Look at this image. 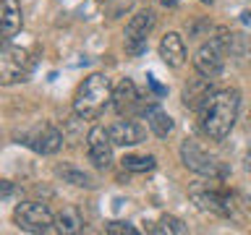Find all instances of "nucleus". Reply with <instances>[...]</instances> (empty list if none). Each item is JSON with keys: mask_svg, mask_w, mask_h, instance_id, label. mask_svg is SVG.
<instances>
[{"mask_svg": "<svg viewBox=\"0 0 251 235\" xmlns=\"http://www.w3.org/2000/svg\"><path fill=\"white\" fill-rule=\"evenodd\" d=\"M178 154H180L183 167L196 172V175L209 178V180H225L227 178V167H225V164L220 162L217 157H212L207 149H201L194 139H186L183 144H180Z\"/></svg>", "mask_w": 251, "mask_h": 235, "instance_id": "obj_3", "label": "nucleus"}, {"mask_svg": "<svg viewBox=\"0 0 251 235\" xmlns=\"http://www.w3.org/2000/svg\"><path fill=\"white\" fill-rule=\"evenodd\" d=\"M152 233H157V235H186L188 227H186L183 219H178V217H173V214H165L160 222L152 227Z\"/></svg>", "mask_w": 251, "mask_h": 235, "instance_id": "obj_20", "label": "nucleus"}, {"mask_svg": "<svg viewBox=\"0 0 251 235\" xmlns=\"http://www.w3.org/2000/svg\"><path fill=\"white\" fill-rule=\"evenodd\" d=\"M21 24H24L21 3L19 0H3V5H0V34H3V42H11L19 34Z\"/></svg>", "mask_w": 251, "mask_h": 235, "instance_id": "obj_13", "label": "nucleus"}, {"mask_svg": "<svg viewBox=\"0 0 251 235\" xmlns=\"http://www.w3.org/2000/svg\"><path fill=\"white\" fill-rule=\"evenodd\" d=\"M13 219L24 233H52L55 230V214L42 201H21L13 209Z\"/></svg>", "mask_w": 251, "mask_h": 235, "instance_id": "obj_4", "label": "nucleus"}, {"mask_svg": "<svg viewBox=\"0 0 251 235\" xmlns=\"http://www.w3.org/2000/svg\"><path fill=\"white\" fill-rule=\"evenodd\" d=\"M246 170L251 172V149H249V154H246Z\"/></svg>", "mask_w": 251, "mask_h": 235, "instance_id": "obj_26", "label": "nucleus"}, {"mask_svg": "<svg viewBox=\"0 0 251 235\" xmlns=\"http://www.w3.org/2000/svg\"><path fill=\"white\" fill-rule=\"evenodd\" d=\"M141 107V97H139V89L131 78H121L115 86H113V110L121 118H133Z\"/></svg>", "mask_w": 251, "mask_h": 235, "instance_id": "obj_11", "label": "nucleus"}, {"mask_svg": "<svg viewBox=\"0 0 251 235\" xmlns=\"http://www.w3.org/2000/svg\"><path fill=\"white\" fill-rule=\"evenodd\" d=\"M215 92H217L215 78H207V76L199 73V78H191V81L183 86V105L188 110H196V113H199L204 107V102H207Z\"/></svg>", "mask_w": 251, "mask_h": 235, "instance_id": "obj_12", "label": "nucleus"}, {"mask_svg": "<svg viewBox=\"0 0 251 235\" xmlns=\"http://www.w3.org/2000/svg\"><path fill=\"white\" fill-rule=\"evenodd\" d=\"M243 21H246V24H251V13H249V11L243 13Z\"/></svg>", "mask_w": 251, "mask_h": 235, "instance_id": "obj_27", "label": "nucleus"}, {"mask_svg": "<svg viewBox=\"0 0 251 235\" xmlns=\"http://www.w3.org/2000/svg\"><path fill=\"white\" fill-rule=\"evenodd\" d=\"M100 3L107 8L110 19H118V16H123L126 11H131L133 0H100Z\"/></svg>", "mask_w": 251, "mask_h": 235, "instance_id": "obj_21", "label": "nucleus"}, {"mask_svg": "<svg viewBox=\"0 0 251 235\" xmlns=\"http://www.w3.org/2000/svg\"><path fill=\"white\" fill-rule=\"evenodd\" d=\"M55 175H58L63 183H68V186H76V188H94L97 186V180H94L86 170L81 167H76V164H58L55 167Z\"/></svg>", "mask_w": 251, "mask_h": 235, "instance_id": "obj_17", "label": "nucleus"}, {"mask_svg": "<svg viewBox=\"0 0 251 235\" xmlns=\"http://www.w3.org/2000/svg\"><path fill=\"white\" fill-rule=\"evenodd\" d=\"M154 24H157V13L152 8H144V11H139L136 16H131V21L126 24V31H123L126 50L131 55H141L147 50V39L152 34Z\"/></svg>", "mask_w": 251, "mask_h": 235, "instance_id": "obj_6", "label": "nucleus"}, {"mask_svg": "<svg viewBox=\"0 0 251 235\" xmlns=\"http://www.w3.org/2000/svg\"><path fill=\"white\" fill-rule=\"evenodd\" d=\"M110 136H113L115 146H136L144 141V128L139 123H133L131 118H123L110 125Z\"/></svg>", "mask_w": 251, "mask_h": 235, "instance_id": "obj_15", "label": "nucleus"}, {"mask_svg": "<svg viewBox=\"0 0 251 235\" xmlns=\"http://www.w3.org/2000/svg\"><path fill=\"white\" fill-rule=\"evenodd\" d=\"M29 73H31V58L26 55V50L5 42L3 52H0V84L11 86L19 81H26Z\"/></svg>", "mask_w": 251, "mask_h": 235, "instance_id": "obj_5", "label": "nucleus"}, {"mask_svg": "<svg viewBox=\"0 0 251 235\" xmlns=\"http://www.w3.org/2000/svg\"><path fill=\"white\" fill-rule=\"evenodd\" d=\"M160 3H162L165 8H173V5H176V3H178V0H160Z\"/></svg>", "mask_w": 251, "mask_h": 235, "instance_id": "obj_25", "label": "nucleus"}, {"mask_svg": "<svg viewBox=\"0 0 251 235\" xmlns=\"http://www.w3.org/2000/svg\"><path fill=\"white\" fill-rule=\"evenodd\" d=\"M123 170H128V172H149V170H154L157 167V160L152 154H126L123 160Z\"/></svg>", "mask_w": 251, "mask_h": 235, "instance_id": "obj_19", "label": "nucleus"}, {"mask_svg": "<svg viewBox=\"0 0 251 235\" xmlns=\"http://www.w3.org/2000/svg\"><path fill=\"white\" fill-rule=\"evenodd\" d=\"M0 186H3V199H5V196H11V191H13V188H11V180H3Z\"/></svg>", "mask_w": 251, "mask_h": 235, "instance_id": "obj_23", "label": "nucleus"}, {"mask_svg": "<svg viewBox=\"0 0 251 235\" xmlns=\"http://www.w3.org/2000/svg\"><path fill=\"white\" fill-rule=\"evenodd\" d=\"M188 196H191L194 207L201 212H209L215 217H230L233 214V201L223 191H217V188L194 186V188H188Z\"/></svg>", "mask_w": 251, "mask_h": 235, "instance_id": "obj_9", "label": "nucleus"}, {"mask_svg": "<svg viewBox=\"0 0 251 235\" xmlns=\"http://www.w3.org/2000/svg\"><path fill=\"white\" fill-rule=\"evenodd\" d=\"M105 233H110V235H136L139 230L131 222H105Z\"/></svg>", "mask_w": 251, "mask_h": 235, "instance_id": "obj_22", "label": "nucleus"}, {"mask_svg": "<svg viewBox=\"0 0 251 235\" xmlns=\"http://www.w3.org/2000/svg\"><path fill=\"white\" fill-rule=\"evenodd\" d=\"M160 58L165 60V66L180 68L186 63V42L178 31H168L160 39Z\"/></svg>", "mask_w": 251, "mask_h": 235, "instance_id": "obj_14", "label": "nucleus"}, {"mask_svg": "<svg viewBox=\"0 0 251 235\" xmlns=\"http://www.w3.org/2000/svg\"><path fill=\"white\" fill-rule=\"evenodd\" d=\"M149 86H152V89H154L157 94H165V89H162V86H160V84H157V81H154V78H152V76H149Z\"/></svg>", "mask_w": 251, "mask_h": 235, "instance_id": "obj_24", "label": "nucleus"}, {"mask_svg": "<svg viewBox=\"0 0 251 235\" xmlns=\"http://www.w3.org/2000/svg\"><path fill=\"white\" fill-rule=\"evenodd\" d=\"M225 55H227L225 47L220 45L217 39H209V42L201 45L199 50H196V55H194L196 73H201L207 78H217L220 73H223V68H225Z\"/></svg>", "mask_w": 251, "mask_h": 235, "instance_id": "obj_10", "label": "nucleus"}, {"mask_svg": "<svg viewBox=\"0 0 251 235\" xmlns=\"http://www.w3.org/2000/svg\"><path fill=\"white\" fill-rule=\"evenodd\" d=\"M81 225H84L81 214H78L76 209H71V207H66L60 214H55V230L58 233H78Z\"/></svg>", "mask_w": 251, "mask_h": 235, "instance_id": "obj_18", "label": "nucleus"}, {"mask_svg": "<svg viewBox=\"0 0 251 235\" xmlns=\"http://www.w3.org/2000/svg\"><path fill=\"white\" fill-rule=\"evenodd\" d=\"M63 141H66V139H63V131H58L50 123L37 125V128H31L29 133H24V136H21V144L24 146L34 149L37 154H45V157L58 154L60 149H63Z\"/></svg>", "mask_w": 251, "mask_h": 235, "instance_id": "obj_7", "label": "nucleus"}, {"mask_svg": "<svg viewBox=\"0 0 251 235\" xmlns=\"http://www.w3.org/2000/svg\"><path fill=\"white\" fill-rule=\"evenodd\" d=\"M144 118H147V125H149V131L154 133L157 139H168L173 128H176V123H173V118L165 113V110L160 105H149L144 110Z\"/></svg>", "mask_w": 251, "mask_h": 235, "instance_id": "obj_16", "label": "nucleus"}, {"mask_svg": "<svg viewBox=\"0 0 251 235\" xmlns=\"http://www.w3.org/2000/svg\"><path fill=\"white\" fill-rule=\"evenodd\" d=\"M241 113V92L238 89H217L199 110V125L212 141H223L230 136Z\"/></svg>", "mask_w": 251, "mask_h": 235, "instance_id": "obj_1", "label": "nucleus"}, {"mask_svg": "<svg viewBox=\"0 0 251 235\" xmlns=\"http://www.w3.org/2000/svg\"><path fill=\"white\" fill-rule=\"evenodd\" d=\"M107 102H113V84L105 73H92L86 76L76 89L74 97V113L84 120L97 118L102 110L107 107Z\"/></svg>", "mask_w": 251, "mask_h": 235, "instance_id": "obj_2", "label": "nucleus"}, {"mask_svg": "<svg viewBox=\"0 0 251 235\" xmlns=\"http://www.w3.org/2000/svg\"><path fill=\"white\" fill-rule=\"evenodd\" d=\"M113 146H115V141L110 136V128L94 125L86 133V154H89V160L97 170H107L113 164Z\"/></svg>", "mask_w": 251, "mask_h": 235, "instance_id": "obj_8", "label": "nucleus"}]
</instances>
